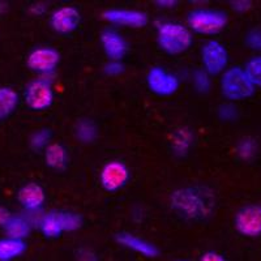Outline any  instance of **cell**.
Returning <instances> with one entry per match:
<instances>
[{
    "label": "cell",
    "instance_id": "cell-17",
    "mask_svg": "<svg viewBox=\"0 0 261 261\" xmlns=\"http://www.w3.org/2000/svg\"><path fill=\"white\" fill-rule=\"evenodd\" d=\"M33 225L29 222L25 216H15L13 214L9 218L8 222L3 227L6 237L13 238V239H20V241H25L29 237L30 231H32Z\"/></svg>",
    "mask_w": 261,
    "mask_h": 261
},
{
    "label": "cell",
    "instance_id": "cell-31",
    "mask_svg": "<svg viewBox=\"0 0 261 261\" xmlns=\"http://www.w3.org/2000/svg\"><path fill=\"white\" fill-rule=\"evenodd\" d=\"M74 258H76V261H99L97 253H95L93 249L85 248V247H83V248L76 251Z\"/></svg>",
    "mask_w": 261,
    "mask_h": 261
},
{
    "label": "cell",
    "instance_id": "cell-11",
    "mask_svg": "<svg viewBox=\"0 0 261 261\" xmlns=\"http://www.w3.org/2000/svg\"><path fill=\"white\" fill-rule=\"evenodd\" d=\"M102 18L111 25H118L130 29H140L148 24V15L139 9L110 8L102 13Z\"/></svg>",
    "mask_w": 261,
    "mask_h": 261
},
{
    "label": "cell",
    "instance_id": "cell-10",
    "mask_svg": "<svg viewBox=\"0 0 261 261\" xmlns=\"http://www.w3.org/2000/svg\"><path fill=\"white\" fill-rule=\"evenodd\" d=\"M146 85L151 93L160 97H170L178 92L180 80L175 73L166 71L163 67L155 65L146 74Z\"/></svg>",
    "mask_w": 261,
    "mask_h": 261
},
{
    "label": "cell",
    "instance_id": "cell-28",
    "mask_svg": "<svg viewBox=\"0 0 261 261\" xmlns=\"http://www.w3.org/2000/svg\"><path fill=\"white\" fill-rule=\"evenodd\" d=\"M244 43L251 51H255L256 55L261 54V27L249 29L244 36Z\"/></svg>",
    "mask_w": 261,
    "mask_h": 261
},
{
    "label": "cell",
    "instance_id": "cell-5",
    "mask_svg": "<svg viewBox=\"0 0 261 261\" xmlns=\"http://www.w3.org/2000/svg\"><path fill=\"white\" fill-rule=\"evenodd\" d=\"M24 101L27 106L33 111H46L54 103L53 84L47 77H37L29 81L24 88Z\"/></svg>",
    "mask_w": 261,
    "mask_h": 261
},
{
    "label": "cell",
    "instance_id": "cell-8",
    "mask_svg": "<svg viewBox=\"0 0 261 261\" xmlns=\"http://www.w3.org/2000/svg\"><path fill=\"white\" fill-rule=\"evenodd\" d=\"M59 63L60 53L50 46L36 47L27 58L28 68L38 74V77H50L57 71Z\"/></svg>",
    "mask_w": 261,
    "mask_h": 261
},
{
    "label": "cell",
    "instance_id": "cell-37",
    "mask_svg": "<svg viewBox=\"0 0 261 261\" xmlns=\"http://www.w3.org/2000/svg\"><path fill=\"white\" fill-rule=\"evenodd\" d=\"M179 261H186V260H179Z\"/></svg>",
    "mask_w": 261,
    "mask_h": 261
},
{
    "label": "cell",
    "instance_id": "cell-23",
    "mask_svg": "<svg viewBox=\"0 0 261 261\" xmlns=\"http://www.w3.org/2000/svg\"><path fill=\"white\" fill-rule=\"evenodd\" d=\"M235 151H237V155L241 158L242 161L249 162V161H252L253 158L257 155V141H256V139H253V137L251 136L242 137V139L237 143Z\"/></svg>",
    "mask_w": 261,
    "mask_h": 261
},
{
    "label": "cell",
    "instance_id": "cell-20",
    "mask_svg": "<svg viewBox=\"0 0 261 261\" xmlns=\"http://www.w3.org/2000/svg\"><path fill=\"white\" fill-rule=\"evenodd\" d=\"M37 227L47 239H57L64 232L59 218V212H47L43 214Z\"/></svg>",
    "mask_w": 261,
    "mask_h": 261
},
{
    "label": "cell",
    "instance_id": "cell-36",
    "mask_svg": "<svg viewBox=\"0 0 261 261\" xmlns=\"http://www.w3.org/2000/svg\"><path fill=\"white\" fill-rule=\"evenodd\" d=\"M154 4L161 9H172L175 8L178 2H175V0H157V2H154Z\"/></svg>",
    "mask_w": 261,
    "mask_h": 261
},
{
    "label": "cell",
    "instance_id": "cell-15",
    "mask_svg": "<svg viewBox=\"0 0 261 261\" xmlns=\"http://www.w3.org/2000/svg\"><path fill=\"white\" fill-rule=\"evenodd\" d=\"M115 241L116 243L120 244L124 248L134 251V252L139 253L144 257L154 258L160 255V249L157 248V246H154L151 242L146 241L144 238L137 237V235L130 234V232H118L115 235Z\"/></svg>",
    "mask_w": 261,
    "mask_h": 261
},
{
    "label": "cell",
    "instance_id": "cell-34",
    "mask_svg": "<svg viewBox=\"0 0 261 261\" xmlns=\"http://www.w3.org/2000/svg\"><path fill=\"white\" fill-rule=\"evenodd\" d=\"M29 12L33 16H43L47 12V6L45 3H33L29 7Z\"/></svg>",
    "mask_w": 261,
    "mask_h": 261
},
{
    "label": "cell",
    "instance_id": "cell-3",
    "mask_svg": "<svg viewBox=\"0 0 261 261\" xmlns=\"http://www.w3.org/2000/svg\"><path fill=\"white\" fill-rule=\"evenodd\" d=\"M220 90L226 102L247 101L256 93L255 86L247 76L243 67H228L220 79Z\"/></svg>",
    "mask_w": 261,
    "mask_h": 261
},
{
    "label": "cell",
    "instance_id": "cell-4",
    "mask_svg": "<svg viewBox=\"0 0 261 261\" xmlns=\"http://www.w3.org/2000/svg\"><path fill=\"white\" fill-rule=\"evenodd\" d=\"M228 22V16L225 11L214 8H196L187 16L188 29L201 36L220 34Z\"/></svg>",
    "mask_w": 261,
    "mask_h": 261
},
{
    "label": "cell",
    "instance_id": "cell-25",
    "mask_svg": "<svg viewBox=\"0 0 261 261\" xmlns=\"http://www.w3.org/2000/svg\"><path fill=\"white\" fill-rule=\"evenodd\" d=\"M51 139H53V132L48 128H41V129L33 132V135L29 139V145L33 150L39 151L47 148L51 144Z\"/></svg>",
    "mask_w": 261,
    "mask_h": 261
},
{
    "label": "cell",
    "instance_id": "cell-24",
    "mask_svg": "<svg viewBox=\"0 0 261 261\" xmlns=\"http://www.w3.org/2000/svg\"><path fill=\"white\" fill-rule=\"evenodd\" d=\"M243 68L255 89H261V54L249 58Z\"/></svg>",
    "mask_w": 261,
    "mask_h": 261
},
{
    "label": "cell",
    "instance_id": "cell-19",
    "mask_svg": "<svg viewBox=\"0 0 261 261\" xmlns=\"http://www.w3.org/2000/svg\"><path fill=\"white\" fill-rule=\"evenodd\" d=\"M25 241L4 237L0 239V261H13L21 257L27 251Z\"/></svg>",
    "mask_w": 261,
    "mask_h": 261
},
{
    "label": "cell",
    "instance_id": "cell-14",
    "mask_svg": "<svg viewBox=\"0 0 261 261\" xmlns=\"http://www.w3.org/2000/svg\"><path fill=\"white\" fill-rule=\"evenodd\" d=\"M17 200L25 212L42 211L46 201V192L41 184L30 181L18 190Z\"/></svg>",
    "mask_w": 261,
    "mask_h": 261
},
{
    "label": "cell",
    "instance_id": "cell-32",
    "mask_svg": "<svg viewBox=\"0 0 261 261\" xmlns=\"http://www.w3.org/2000/svg\"><path fill=\"white\" fill-rule=\"evenodd\" d=\"M231 9L237 13H247L248 11H251L253 7V3L251 0H235V2H231Z\"/></svg>",
    "mask_w": 261,
    "mask_h": 261
},
{
    "label": "cell",
    "instance_id": "cell-1",
    "mask_svg": "<svg viewBox=\"0 0 261 261\" xmlns=\"http://www.w3.org/2000/svg\"><path fill=\"white\" fill-rule=\"evenodd\" d=\"M170 206L187 221H204L216 208L214 192L202 186H187L175 190L170 196Z\"/></svg>",
    "mask_w": 261,
    "mask_h": 261
},
{
    "label": "cell",
    "instance_id": "cell-16",
    "mask_svg": "<svg viewBox=\"0 0 261 261\" xmlns=\"http://www.w3.org/2000/svg\"><path fill=\"white\" fill-rule=\"evenodd\" d=\"M46 166L55 171H64L68 166L69 154L64 145L59 143H51L43 151Z\"/></svg>",
    "mask_w": 261,
    "mask_h": 261
},
{
    "label": "cell",
    "instance_id": "cell-2",
    "mask_svg": "<svg viewBox=\"0 0 261 261\" xmlns=\"http://www.w3.org/2000/svg\"><path fill=\"white\" fill-rule=\"evenodd\" d=\"M157 43L163 53L180 55L193 45V34L187 25L176 21H161L157 24Z\"/></svg>",
    "mask_w": 261,
    "mask_h": 261
},
{
    "label": "cell",
    "instance_id": "cell-22",
    "mask_svg": "<svg viewBox=\"0 0 261 261\" xmlns=\"http://www.w3.org/2000/svg\"><path fill=\"white\" fill-rule=\"evenodd\" d=\"M73 134L79 143L88 145V144L94 143L95 140H97L99 130H98V125L95 124L94 120L85 118L80 119V120L76 123Z\"/></svg>",
    "mask_w": 261,
    "mask_h": 261
},
{
    "label": "cell",
    "instance_id": "cell-12",
    "mask_svg": "<svg viewBox=\"0 0 261 261\" xmlns=\"http://www.w3.org/2000/svg\"><path fill=\"white\" fill-rule=\"evenodd\" d=\"M81 13L76 7L63 6L57 8L50 16V27L58 34H71L80 27Z\"/></svg>",
    "mask_w": 261,
    "mask_h": 261
},
{
    "label": "cell",
    "instance_id": "cell-35",
    "mask_svg": "<svg viewBox=\"0 0 261 261\" xmlns=\"http://www.w3.org/2000/svg\"><path fill=\"white\" fill-rule=\"evenodd\" d=\"M12 216L13 214L11 213V211H9L8 208H6L3 205H0V227L3 228Z\"/></svg>",
    "mask_w": 261,
    "mask_h": 261
},
{
    "label": "cell",
    "instance_id": "cell-21",
    "mask_svg": "<svg viewBox=\"0 0 261 261\" xmlns=\"http://www.w3.org/2000/svg\"><path fill=\"white\" fill-rule=\"evenodd\" d=\"M20 103V95L11 86H0V120L9 118Z\"/></svg>",
    "mask_w": 261,
    "mask_h": 261
},
{
    "label": "cell",
    "instance_id": "cell-9",
    "mask_svg": "<svg viewBox=\"0 0 261 261\" xmlns=\"http://www.w3.org/2000/svg\"><path fill=\"white\" fill-rule=\"evenodd\" d=\"M130 171L124 162L113 160L106 162L99 172V183L106 192H118L127 186Z\"/></svg>",
    "mask_w": 261,
    "mask_h": 261
},
{
    "label": "cell",
    "instance_id": "cell-33",
    "mask_svg": "<svg viewBox=\"0 0 261 261\" xmlns=\"http://www.w3.org/2000/svg\"><path fill=\"white\" fill-rule=\"evenodd\" d=\"M199 261H227L225 258V256L221 255L220 252H216V251H208V252L202 253L200 256Z\"/></svg>",
    "mask_w": 261,
    "mask_h": 261
},
{
    "label": "cell",
    "instance_id": "cell-29",
    "mask_svg": "<svg viewBox=\"0 0 261 261\" xmlns=\"http://www.w3.org/2000/svg\"><path fill=\"white\" fill-rule=\"evenodd\" d=\"M218 118L222 120V122H235L239 118V110L238 107L235 106V103L231 102H223L218 106Z\"/></svg>",
    "mask_w": 261,
    "mask_h": 261
},
{
    "label": "cell",
    "instance_id": "cell-7",
    "mask_svg": "<svg viewBox=\"0 0 261 261\" xmlns=\"http://www.w3.org/2000/svg\"><path fill=\"white\" fill-rule=\"evenodd\" d=\"M234 228L238 234L248 239L261 237V204L243 205L234 216Z\"/></svg>",
    "mask_w": 261,
    "mask_h": 261
},
{
    "label": "cell",
    "instance_id": "cell-18",
    "mask_svg": "<svg viewBox=\"0 0 261 261\" xmlns=\"http://www.w3.org/2000/svg\"><path fill=\"white\" fill-rule=\"evenodd\" d=\"M193 143H195V135H193L192 129H190V128H179L172 134L171 149L174 151V154L179 155V157L187 155L188 151L192 148Z\"/></svg>",
    "mask_w": 261,
    "mask_h": 261
},
{
    "label": "cell",
    "instance_id": "cell-13",
    "mask_svg": "<svg viewBox=\"0 0 261 261\" xmlns=\"http://www.w3.org/2000/svg\"><path fill=\"white\" fill-rule=\"evenodd\" d=\"M101 46L109 60L122 62L128 51V43L124 37L114 29H105L101 33Z\"/></svg>",
    "mask_w": 261,
    "mask_h": 261
},
{
    "label": "cell",
    "instance_id": "cell-6",
    "mask_svg": "<svg viewBox=\"0 0 261 261\" xmlns=\"http://www.w3.org/2000/svg\"><path fill=\"white\" fill-rule=\"evenodd\" d=\"M201 68L211 76H221L228 68V51L221 42L209 39L201 46Z\"/></svg>",
    "mask_w": 261,
    "mask_h": 261
},
{
    "label": "cell",
    "instance_id": "cell-30",
    "mask_svg": "<svg viewBox=\"0 0 261 261\" xmlns=\"http://www.w3.org/2000/svg\"><path fill=\"white\" fill-rule=\"evenodd\" d=\"M124 71V64H123L122 62H115V60H109L103 67L105 73H106L107 76H111V77L119 76V74H122Z\"/></svg>",
    "mask_w": 261,
    "mask_h": 261
},
{
    "label": "cell",
    "instance_id": "cell-27",
    "mask_svg": "<svg viewBox=\"0 0 261 261\" xmlns=\"http://www.w3.org/2000/svg\"><path fill=\"white\" fill-rule=\"evenodd\" d=\"M192 84L196 92L200 94H206L212 89V76L202 68L196 69L192 73Z\"/></svg>",
    "mask_w": 261,
    "mask_h": 261
},
{
    "label": "cell",
    "instance_id": "cell-26",
    "mask_svg": "<svg viewBox=\"0 0 261 261\" xmlns=\"http://www.w3.org/2000/svg\"><path fill=\"white\" fill-rule=\"evenodd\" d=\"M59 218L62 222L63 231L72 232L76 231L83 226V217L81 214L74 213V212H67V211H59Z\"/></svg>",
    "mask_w": 261,
    "mask_h": 261
}]
</instances>
